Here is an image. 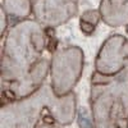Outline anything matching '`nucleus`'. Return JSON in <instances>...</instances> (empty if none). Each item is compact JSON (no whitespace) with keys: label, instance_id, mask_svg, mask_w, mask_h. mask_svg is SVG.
Listing matches in <instances>:
<instances>
[{"label":"nucleus","instance_id":"obj_9","mask_svg":"<svg viewBox=\"0 0 128 128\" xmlns=\"http://www.w3.org/2000/svg\"><path fill=\"white\" fill-rule=\"evenodd\" d=\"M100 19H101V16L99 10H87V12H84L80 19V26H81L82 32L84 35H91L95 31Z\"/></svg>","mask_w":128,"mask_h":128},{"label":"nucleus","instance_id":"obj_11","mask_svg":"<svg viewBox=\"0 0 128 128\" xmlns=\"http://www.w3.org/2000/svg\"><path fill=\"white\" fill-rule=\"evenodd\" d=\"M38 128H63V127L56 124V123H45V124L40 126Z\"/></svg>","mask_w":128,"mask_h":128},{"label":"nucleus","instance_id":"obj_6","mask_svg":"<svg viewBox=\"0 0 128 128\" xmlns=\"http://www.w3.org/2000/svg\"><path fill=\"white\" fill-rule=\"evenodd\" d=\"M31 4L35 19L45 28L67 23L78 10V0H31Z\"/></svg>","mask_w":128,"mask_h":128},{"label":"nucleus","instance_id":"obj_10","mask_svg":"<svg viewBox=\"0 0 128 128\" xmlns=\"http://www.w3.org/2000/svg\"><path fill=\"white\" fill-rule=\"evenodd\" d=\"M6 19H8V16L4 13V10L2 9V36L5 32V30H6Z\"/></svg>","mask_w":128,"mask_h":128},{"label":"nucleus","instance_id":"obj_4","mask_svg":"<svg viewBox=\"0 0 128 128\" xmlns=\"http://www.w3.org/2000/svg\"><path fill=\"white\" fill-rule=\"evenodd\" d=\"M84 64V55L81 48L68 46L52 52L50 60L51 87L58 96H66L73 92L78 83Z\"/></svg>","mask_w":128,"mask_h":128},{"label":"nucleus","instance_id":"obj_7","mask_svg":"<svg viewBox=\"0 0 128 128\" xmlns=\"http://www.w3.org/2000/svg\"><path fill=\"white\" fill-rule=\"evenodd\" d=\"M99 12L104 23L110 27L128 24V0H101Z\"/></svg>","mask_w":128,"mask_h":128},{"label":"nucleus","instance_id":"obj_8","mask_svg":"<svg viewBox=\"0 0 128 128\" xmlns=\"http://www.w3.org/2000/svg\"><path fill=\"white\" fill-rule=\"evenodd\" d=\"M2 9L8 17L24 20L32 13V4L31 0H3Z\"/></svg>","mask_w":128,"mask_h":128},{"label":"nucleus","instance_id":"obj_3","mask_svg":"<svg viewBox=\"0 0 128 128\" xmlns=\"http://www.w3.org/2000/svg\"><path fill=\"white\" fill-rule=\"evenodd\" d=\"M90 104L94 128H128V64L113 76L94 72Z\"/></svg>","mask_w":128,"mask_h":128},{"label":"nucleus","instance_id":"obj_2","mask_svg":"<svg viewBox=\"0 0 128 128\" xmlns=\"http://www.w3.org/2000/svg\"><path fill=\"white\" fill-rule=\"evenodd\" d=\"M76 95L58 96L51 84L44 83L35 92L18 100L4 101L0 112V128H38L42 118L59 126H68L76 118Z\"/></svg>","mask_w":128,"mask_h":128},{"label":"nucleus","instance_id":"obj_1","mask_svg":"<svg viewBox=\"0 0 128 128\" xmlns=\"http://www.w3.org/2000/svg\"><path fill=\"white\" fill-rule=\"evenodd\" d=\"M48 35L36 19H24L9 28L2 49V91L5 92L50 62L44 55Z\"/></svg>","mask_w":128,"mask_h":128},{"label":"nucleus","instance_id":"obj_5","mask_svg":"<svg viewBox=\"0 0 128 128\" xmlns=\"http://www.w3.org/2000/svg\"><path fill=\"white\" fill-rule=\"evenodd\" d=\"M128 64V38L112 35L101 45L95 59V72L104 76L119 73Z\"/></svg>","mask_w":128,"mask_h":128}]
</instances>
